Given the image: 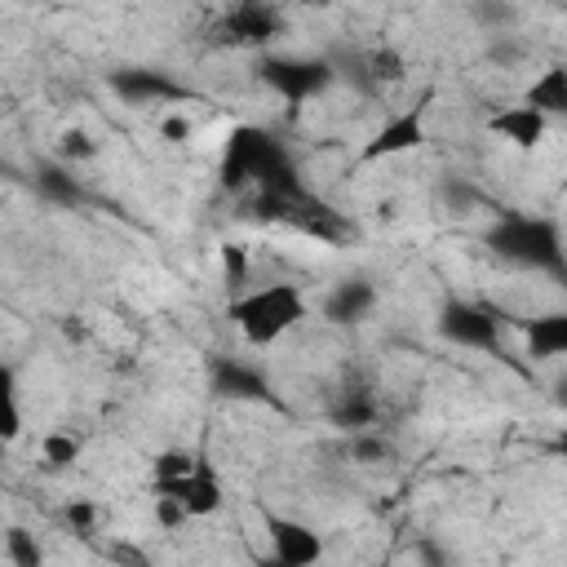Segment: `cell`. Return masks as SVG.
Masks as SVG:
<instances>
[{"instance_id":"1","label":"cell","mask_w":567,"mask_h":567,"mask_svg":"<svg viewBox=\"0 0 567 567\" xmlns=\"http://www.w3.org/2000/svg\"><path fill=\"white\" fill-rule=\"evenodd\" d=\"M301 173L288 146L266 124H235L217 155V186L226 195H266L297 186Z\"/></svg>"},{"instance_id":"2","label":"cell","mask_w":567,"mask_h":567,"mask_svg":"<svg viewBox=\"0 0 567 567\" xmlns=\"http://www.w3.org/2000/svg\"><path fill=\"white\" fill-rule=\"evenodd\" d=\"M306 315H310L306 288L292 284V279H270V284L244 288V292H235V297L226 301L230 328H235L239 341L252 346V350H266V346L284 341Z\"/></svg>"},{"instance_id":"3","label":"cell","mask_w":567,"mask_h":567,"mask_svg":"<svg viewBox=\"0 0 567 567\" xmlns=\"http://www.w3.org/2000/svg\"><path fill=\"white\" fill-rule=\"evenodd\" d=\"M487 252L505 266L518 270H536L549 279H567V244L554 217H536V213H501L487 235H483Z\"/></svg>"},{"instance_id":"4","label":"cell","mask_w":567,"mask_h":567,"mask_svg":"<svg viewBox=\"0 0 567 567\" xmlns=\"http://www.w3.org/2000/svg\"><path fill=\"white\" fill-rule=\"evenodd\" d=\"M284 35H288V13L275 0H230L208 27V40L217 49H248V53H270Z\"/></svg>"},{"instance_id":"5","label":"cell","mask_w":567,"mask_h":567,"mask_svg":"<svg viewBox=\"0 0 567 567\" xmlns=\"http://www.w3.org/2000/svg\"><path fill=\"white\" fill-rule=\"evenodd\" d=\"M337 62L332 58H310V53H261L257 58V80L284 97L292 111L323 97L332 84H337Z\"/></svg>"},{"instance_id":"6","label":"cell","mask_w":567,"mask_h":567,"mask_svg":"<svg viewBox=\"0 0 567 567\" xmlns=\"http://www.w3.org/2000/svg\"><path fill=\"white\" fill-rule=\"evenodd\" d=\"M434 97H439V93L425 89V93H416L408 106L390 111V115L368 133V142L359 146L354 164L368 168V164H385V159H399V155L421 151V146L430 142V106H434Z\"/></svg>"},{"instance_id":"7","label":"cell","mask_w":567,"mask_h":567,"mask_svg":"<svg viewBox=\"0 0 567 567\" xmlns=\"http://www.w3.org/2000/svg\"><path fill=\"white\" fill-rule=\"evenodd\" d=\"M434 328H439L443 341H452V346H461V350L501 354L505 323H501V310H492V306H483V301H465V297L443 301Z\"/></svg>"},{"instance_id":"8","label":"cell","mask_w":567,"mask_h":567,"mask_svg":"<svg viewBox=\"0 0 567 567\" xmlns=\"http://www.w3.org/2000/svg\"><path fill=\"white\" fill-rule=\"evenodd\" d=\"M261 527H266V540H270V563H279V567H310V563L323 558V536L310 523L292 518V514L266 509Z\"/></svg>"},{"instance_id":"9","label":"cell","mask_w":567,"mask_h":567,"mask_svg":"<svg viewBox=\"0 0 567 567\" xmlns=\"http://www.w3.org/2000/svg\"><path fill=\"white\" fill-rule=\"evenodd\" d=\"M111 93L124 97L128 106H177L190 97V89L182 80H173L168 71H155V66H124V71H111Z\"/></svg>"},{"instance_id":"10","label":"cell","mask_w":567,"mask_h":567,"mask_svg":"<svg viewBox=\"0 0 567 567\" xmlns=\"http://www.w3.org/2000/svg\"><path fill=\"white\" fill-rule=\"evenodd\" d=\"M208 390L217 399H235V403H279L266 372L239 354H213L208 363Z\"/></svg>"},{"instance_id":"11","label":"cell","mask_w":567,"mask_h":567,"mask_svg":"<svg viewBox=\"0 0 567 567\" xmlns=\"http://www.w3.org/2000/svg\"><path fill=\"white\" fill-rule=\"evenodd\" d=\"M483 128H487V137H496V142L509 146V151H536V146L549 137V120H545L536 106H527L523 97L496 106Z\"/></svg>"},{"instance_id":"12","label":"cell","mask_w":567,"mask_h":567,"mask_svg":"<svg viewBox=\"0 0 567 567\" xmlns=\"http://www.w3.org/2000/svg\"><path fill=\"white\" fill-rule=\"evenodd\" d=\"M372 310H377V284H372V279H359V275L332 284L328 297L319 301V315H323L328 323H337V328H354V323H363Z\"/></svg>"},{"instance_id":"13","label":"cell","mask_w":567,"mask_h":567,"mask_svg":"<svg viewBox=\"0 0 567 567\" xmlns=\"http://www.w3.org/2000/svg\"><path fill=\"white\" fill-rule=\"evenodd\" d=\"M523 354L532 363L567 359V306H549L523 323Z\"/></svg>"},{"instance_id":"14","label":"cell","mask_w":567,"mask_h":567,"mask_svg":"<svg viewBox=\"0 0 567 567\" xmlns=\"http://www.w3.org/2000/svg\"><path fill=\"white\" fill-rule=\"evenodd\" d=\"M363 93H385L394 80H403V53L394 44H372V49H359L350 58V71H346Z\"/></svg>"},{"instance_id":"15","label":"cell","mask_w":567,"mask_h":567,"mask_svg":"<svg viewBox=\"0 0 567 567\" xmlns=\"http://www.w3.org/2000/svg\"><path fill=\"white\" fill-rule=\"evenodd\" d=\"M164 496H177L190 518H213V514H221V505H226V483L217 478V470H213L208 461H199L195 474H190L186 483H177L173 492H164Z\"/></svg>"},{"instance_id":"16","label":"cell","mask_w":567,"mask_h":567,"mask_svg":"<svg viewBox=\"0 0 567 567\" xmlns=\"http://www.w3.org/2000/svg\"><path fill=\"white\" fill-rule=\"evenodd\" d=\"M377 416H381V403H377V394H372L368 385H346V390H337V399H332V408H328V421H332L337 430H346V434L372 430Z\"/></svg>"},{"instance_id":"17","label":"cell","mask_w":567,"mask_h":567,"mask_svg":"<svg viewBox=\"0 0 567 567\" xmlns=\"http://www.w3.org/2000/svg\"><path fill=\"white\" fill-rule=\"evenodd\" d=\"M523 102L536 106L545 120H563V115H567V62H549V66H540V71L527 80Z\"/></svg>"},{"instance_id":"18","label":"cell","mask_w":567,"mask_h":567,"mask_svg":"<svg viewBox=\"0 0 567 567\" xmlns=\"http://www.w3.org/2000/svg\"><path fill=\"white\" fill-rule=\"evenodd\" d=\"M35 190H40L49 204H66V208L84 199V190H80V182H75V164H66V159L40 164V168H35Z\"/></svg>"},{"instance_id":"19","label":"cell","mask_w":567,"mask_h":567,"mask_svg":"<svg viewBox=\"0 0 567 567\" xmlns=\"http://www.w3.org/2000/svg\"><path fill=\"white\" fill-rule=\"evenodd\" d=\"M199 461H204V456H195V452H186V447H164V452H155V461H151V492H173L177 483H186V478L195 474Z\"/></svg>"},{"instance_id":"20","label":"cell","mask_w":567,"mask_h":567,"mask_svg":"<svg viewBox=\"0 0 567 567\" xmlns=\"http://www.w3.org/2000/svg\"><path fill=\"white\" fill-rule=\"evenodd\" d=\"M80 452H84V439L71 434V430H44L40 434V461H44V470H71L80 461Z\"/></svg>"},{"instance_id":"21","label":"cell","mask_w":567,"mask_h":567,"mask_svg":"<svg viewBox=\"0 0 567 567\" xmlns=\"http://www.w3.org/2000/svg\"><path fill=\"white\" fill-rule=\"evenodd\" d=\"M217 257H221V284L230 288V297L244 292V288L252 284V257H248V248L235 244V239H226V244L217 248Z\"/></svg>"},{"instance_id":"22","label":"cell","mask_w":567,"mask_h":567,"mask_svg":"<svg viewBox=\"0 0 567 567\" xmlns=\"http://www.w3.org/2000/svg\"><path fill=\"white\" fill-rule=\"evenodd\" d=\"M0 399H4V421H0V439L4 443H18V434H22V399H18V377H13V368H4L0 372Z\"/></svg>"},{"instance_id":"23","label":"cell","mask_w":567,"mask_h":567,"mask_svg":"<svg viewBox=\"0 0 567 567\" xmlns=\"http://www.w3.org/2000/svg\"><path fill=\"white\" fill-rule=\"evenodd\" d=\"M0 558H4L9 567H35L44 554H40V545L27 536V527H9V532H4V545H0Z\"/></svg>"},{"instance_id":"24","label":"cell","mask_w":567,"mask_h":567,"mask_svg":"<svg viewBox=\"0 0 567 567\" xmlns=\"http://www.w3.org/2000/svg\"><path fill=\"white\" fill-rule=\"evenodd\" d=\"M58 159H66V164L97 159V142H93L84 128H62V137H58Z\"/></svg>"},{"instance_id":"25","label":"cell","mask_w":567,"mask_h":567,"mask_svg":"<svg viewBox=\"0 0 567 567\" xmlns=\"http://www.w3.org/2000/svg\"><path fill=\"white\" fill-rule=\"evenodd\" d=\"M151 505H155V523H159L164 532H177V527L195 523V518L186 514V505H182L177 496H164V492H155V496H151Z\"/></svg>"},{"instance_id":"26","label":"cell","mask_w":567,"mask_h":567,"mask_svg":"<svg viewBox=\"0 0 567 567\" xmlns=\"http://www.w3.org/2000/svg\"><path fill=\"white\" fill-rule=\"evenodd\" d=\"M159 137L164 142H190V133H195V124H190V115L186 111H177V106H168L164 115H159Z\"/></svg>"},{"instance_id":"27","label":"cell","mask_w":567,"mask_h":567,"mask_svg":"<svg viewBox=\"0 0 567 567\" xmlns=\"http://www.w3.org/2000/svg\"><path fill=\"white\" fill-rule=\"evenodd\" d=\"M66 523H71L80 536H89V532L97 527V505H89V501H71V505H66Z\"/></svg>"},{"instance_id":"28","label":"cell","mask_w":567,"mask_h":567,"mask_svg":"<svg viewBox=\"0 0 567 567\" xmlns=\"http://www.w3.org/2000/svg\"><path fill=\"white\" fill-rule=\"evenodd\" d=\"M549 452H554L558 461H567V425H558V434H554V443H549Z\"/></svg>"},{"instance_id":"29","label":"cell","mask_w":567,"mask_h":567,"mask_svg":"<svg viewBox=\"0 0 567 567\" xmlns=\"http://www.w3.org/2000/svg\"><path fill=\"white\" fill-rule=\"evenodd\" d=\"M563 284H567V279H563Z\"/></svg>"}]
</instances>
